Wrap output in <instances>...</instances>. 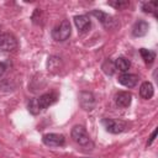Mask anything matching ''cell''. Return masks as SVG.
I'll list each match as a JSON object with an SVG mask.
<instances>
[{"instance_id": "6da1fadb", "label": "cell", "mask_w": 158, "mask_h": 158, "mask_svg": "<svg viewBox=\"0 0 158 158\" xmlns=\"http://www.w3.org/2000/svg\"><path fill=\"white\" fill-rule=\"evenodd\" d=\"M57 100H58L57 93H53V91L52 93H46V94L40 95L38 98L31 99L27 104V109L32 115H37L42 110H46L48 106L53 105Z\"/></svg>"}, {"instance_id": "7a4b0ae2", "label": "cell", "mask_w": 158, "mask_h": 158, "mask_svg": "<svg viewBox=\"0 0 158 158\" xmlns=\"http://www.w3.org/2000/svg\"><path fill=\"white\" fill-rule=\"evenodd\" d=\"M70 136H72L73 141H74L77 144L81 146V147H84V148H86V149H91V148L94 147V143H93L90 136L88 135L85 127L81 126V125H75V126L72 128Z\"/></svg>"}, {"instance_id": "3957f363", "label": "cell", "mask_w": 158, "mask_h": 158, "mask_svg": "<svg viewBox=\"0 0 158 158\" xmlns=\"http://www.w3.org/2000/svg\"><path fill=\"white\" fill-rule=\"evenodd\" d=\"M70 33H72V26L68 20H63L59 25H57L52 30V37L57 42L67 41L70 37Z\"/></svg>"}, {"instance_id": "277c9868", "label": "cell", "mask_w": 158, "mask_h": 158, "mask_svg": "<svg viewBox=\"0 0 158 158\" xmlns=\"http://www.w3.org/2000/svg\"><path fill=\"white\" fill-rule=\"evenodd\" d=\"M91 15L95 16V17L99 20V22H100L106 30H115V28H117V27L120 26L118 21H117L114 16H111V15H109V14L101 11V10H93V11H91Z\"/></svg>"}, {"instance_id": "5b68a950", "label": "cell", "mask_w": 158, "mask_h": 158, "mask_svg": "<svg viewBox=\"0 0 158 158\" xmlns=\"http://www.w3.org/2000/svg\"><path fill=\"white\" fill-rule=\"evenodd\" d=\"M101 123L107 132L114 133V135L121 133V132L127 130V123L122 120H118V118H107L106 117V118L101 120Z\"/></svg>"}, {"instance_id": "8992f818", "label": "cell", "mask_w": 158, "mask_h": 158, "mask_svg": "<svg viewBox=\"0 0 158 158\" xmlns=\"http://www.w3.org/2000/svg\"><path fill=\"white\" fill-rule=\"evenodd\" d=\"M19 43L14 35L11 33H0V51L1 52H12L17 48Z\"/></svg>"}, {"instance_id": "52a82bcc", "label": "cell", "mask_w": 158, "mask_h": 158, "mask_svg": "<svg viewBox=\"0 0 158 158\" xmlns=\"http://www.w3.org/2000/svg\"><path fill=\"white\" fill-rule=\"evenodd\" d=\"M42 142L47 147H62L65 144V137L59 133H46L42 137Z\"/></svg>"}, {"instance_id": "ba28073f", "label": "cell", "mask_w": 158, "mask_h": 158, "mask_svg": "<svg viewBox=\"0 0 158 158\" xmlns=\"http://www.w3.org/2000/svg\"><path fill=\"white\" fill-rule=\"evenodd\" d=\"M95 96L93 93L90 91H81L79 94V105L86 110V111H91L94 107H95Z\"/></svg>"}, {"instance_id": "9c48e42d", "label": "cell", "mask_w": 158, "mask_h": 158, "mask_svg": "<svg viewBox=\"0 0 158 158\" xmlns=\"http://www.w3.org/2000/svg\"><path fill=\"white\" fill-rule=\"evenodd\" d=\"M74 23L78 28V32L80 33H85L90 30L91 27V21L89 19V16L86 15H78V16H74Z\"/></svg>"}, {"instance_id": "30bf717a", "label": "cell", "mask_w": 158, "mask_h": 158, "mask_svg": "<svg viewBox=\"0 0 158 158\" xmlns=\"http://www.w3.org/2000/svg\"><path fill=\"white\" fill-rule=\"evenodd\" d=\"M114 100H115V104L118 107L125 109V107H128L131 105V102H132V95L128 91H118L115 95Z\"/></svg>"}, {"instance_id": "8fae6325", "label": "cell", "mask_w": 158, "mask_h": 158, "mask_svg": "<svg viewBox=\"0 0 158 158\" xmlns=\"http://www.w3.org/2000/svg\"><path fill=\"white\" fill-rule=\"evenodd\" d=\"M138 77L136 74H130V73H123L118 77V83L126 88H135L138 83Z\"/></svg>"}, {"instance_id": "7c38bea8", "label": "cell", "mask_w": 158, "mask_h": 158, "mask_svg": "<svg viewBox=\"0 0 158 158\" xmlns=\"http://www.w3.org/2000/svg\"><path fill=\"white\" fill-rule=\"evenodd\" d=\"M148 28H149V25H148L147 21L138 20V21L135 22V25L132 27V36H135V37H142V36H144L148 32Z\"/></svg>"}, {"instance_id": "4fadbf2b", "label": "cell", "mask_w": 158, "mask_h": 158, "mask_svg": "<svg viewBox=\"0 0 158 158\" xmlns=\"http://www.w3.org/2000/svg\"><path fill=\"white\" fill-rule=\"evenodd\" d=\"M153 94H154V89H153L152 83L143 81L141 84V86H139V95H141V98L148 100V99H151L153 96Z\"/></svg>"}, {"instance_id": "5bb4252c", "label": "cell", "mask_w": 158, "mask_h": 158, "mask_svg": "<svg viewBox=\"0 0 158 158\" xmlns=\"http://www.w3.org/2000/svg\"><path fill=\"white\" fill-rule=\"evenodd\" d=\"M157 9H158V1L142 2V11L146 14H152L154 17H157Z\"/></svg>"}, {"instance_id": "9a60e30c", "label": "cell", "mask_w": 158, "mask_h": 158, "mask_svg": "<svg viewBox=\"0 0 158 158\" xmlns=\"http://www.w3.org/2000/svg\"><path fill=\"white\" fill-rule=\"evenodd\" d=\"M139 54L143 58L144 63L148 64V65H151L156 59V52L151 51V49H147V48H141L139 49Z\"/></svg>"}, {"instance_id": "2e32d148", "label": "cell", "mask_w": 158, "mask_h": 158, "mask_svg": "<svg viewBox=\"0 0 158 158\" xmlns=\"http://www.w3.org/2000/svg\"><path fill=\"white\" fill-rule=\"evenodd\" d=\"M114 64H115V68L116 69H118L120 72H127L128 69H130V67H131V63H130V60L127 59V58H125V57H118V58H116V60L114 62Z\"/></svg>"}, {"instance_id": "e0dca14e", "label": "cell", "mask_w": 158, "mask_h": 158, "mask_svg": "<svg viewBox=\"0 0 158 158\" xmlns=\"http://www.w3.org/2000/svg\"><path fill=\"white\" fill-rule=\"evenodd\" d=\"M101 69H102V72H104L106 75H114V73H115V70H116L114 62L110 60V59H106V60L102 63Z\"/></svg>"}, {"instance_id": "ac0fdd59", "label": "cell", "mask_w": 158, "mask_h": 158, "mask_svg": "<svg viewBox=\"0 0 158 158\" xmlns=\"http://www.w3.org/2000/svg\"><path fill=\"white\" fill-rule=\"evenodd\" d=\"M107 5L115 7L116 10H123L127 6H130V1L128 0H111V1H107Z\"/></svg>"}, {"instance_id": "d6986e66", "label": "cell", "mask_w": 158, "mask_h": 158, "mask_svg": "<svg viewBox=\"0 0 158 158\" xmlns=\"http://www.w3.org/2000/svg\"><path fill=\"white\" fill-rule=\"evenodd\" d=\"M157 128H154V131L152 132V135H151V137H149V141L147 142V146H151L152 143H153V141H154V138H156V135H157Z\"/></svg>"}, {"instance_id": "ffe728a7", "label": "cell", "mask_w": 158, "mask_h": 158, "mask_svg": "<svg viewBox=\"0 0 158 158\" xmlns=\"http://www.w3.org/2000/svg\"><path fill=\"white\" fill-rule=\"evenodd\" d=\"M5 72H6V65H5L2 62H0V78L4 75Z\"/></svg>"}, {"instance_id": "44dd1931", "label": "cell", "mask_w": 158, "mask_h": 158, "mask_svg": "<svg viewBox=\"0 0 158 158\" xmlns=\"http://www.w3.org/2000/svg\"><path fill=\"white\" fill-rule=\"evenodd\" d=\"M85 158H88V157H85Z\"/></svg>"}]
</instances>
